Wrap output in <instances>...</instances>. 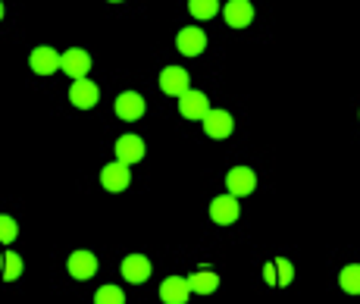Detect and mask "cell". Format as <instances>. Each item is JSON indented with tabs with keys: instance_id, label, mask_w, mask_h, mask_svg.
<instances>
[{
	"instance_id": "5",
	"label": "cell",
	"mask_w": 360,
	"mask_h": 304,
	"mask_svg": "<svg viewBox=\"0 0 360 304\" xmlns=\"http://www.w3.org/2000/svg\"><path fill=\"white\" fill-rule=\"evenodd\" d=\"M60 63H63V57H60L53 47H47V44L32 47V53H29V66H32L34 75H53L60 69Z\"/></svg>"
},
{
	"instance_id": "1",
	"label": "cell",
	"mask_w": 360,
	"mask_h": 304,
	"mask_svg": "<svg viewBox=\"0 0 360 304\" xmlns=\"http://www.w3.org/2000/svg\"><path fill=\"white\" fill-rule=\"evenodd\" d=\"M66 270H69V276H72L75 282H88V279H94V273H98V258H94V251L79 248V251L69 254Z\"/></svg>"
},
{
	"instance_id": "10",
	"label": "cell",
	"mask_w": 360,
	"mask_h": 304,
	"mask_svg": "<svg viewBox=\"0 0 360 304\" xmlns=\"http://www.w3.org/2000/svg\"><path fill=\"white\" fill-rule=\"evenodd\" d=\"M179 113H182L185 120H204V116L210 113V101H207L204 91L188 88V91L179 98Z\"/></svg>"
},
{
	"instance_id": "7",
	"label": "cell",
	"mask_w": 360,
	"mask_h": 304,
	"mask_svg": "<svg viewBox=\"0 0 360 304\" xmlns=\"http://www.w3.org/2000/svg\"><path fill=\"white\" fill-rule=\"evenodd\" d=\"M98 98H101V91L91 79H72V85H69V103H72V107L91 110L94 103H98Z\"/></svg>"
},
{
	"instance_id": "13",
	"label": "cell",
	"mask_w": 360,
	"mask_h": 304,
	"mask_svg": "<svg viewBox=\"0 0 360 304\" xmlns=\"http://www.w3.org/2000/svg\"><path fill=\"white\" fill-rule=\"evenodd\" d=\"M122 270V279L126 282H135V286H141V282H148L150 276V260L144 258V254H126L120 264Z\"/></svg>"
},
{
	"instance_id": "15",
	"label": "cell",
	"mask_w": 360,
	"mask_h": 304,
	"mask_svg": "<svg viewBox=\"0 0 360 304\" xmlns=\"http://www.w3.org/2000/svg\"><path fill=\"white\" fill-rule=\"evenodd\" d=\"M191 295V282L182 279V276H166L160 282V301L166 304H185Z\"/></svg>"
},
{
	"instance_id": "24",
	"label": "cell",
	"mask_w": 360,
	"mask_h": 304,
	"mask_svg": "<svg viewBox=\"0 0 360 304\" xmlns=\"http://www.w3.org/2000/svg\"><path fill=\"white\" fill-rule=\"evenodd\" d=\"M263 282H266V286H279V276H276V260H269V264L263 267Z\"/></svg>"
},
{
	"instance_id": "16",
	"label": "cell",
	"mask_w": 360,
	"mask_h": 304,
	"mask_svg": "<svg viewBox=\"0 0 360 304\" xmlns=\"http://www.w3.org/2000/svg\"><path fill=\"white\" fill-rule=\"evenodd\" d=\"M176 47L185 57H200L207 51V34L200 29H182L176 34Z\"/></svg>"
},
{
	"instance_id": "22",
	"label": "cell",
	"mask_w": 360,
	"mask_h": 304,
	"mask_svg": "<svg viewBox=\"0 0 360 304\" xmlns=\"http://www.w3.org/2000/svg\"><path fill=\"white\" fill-rule=\"evenodd\" d=\"M276 276H279V286H292V279H295V267H292V260L276 258Z\"/></svg>"
},
{
	"instance_id": "19",
	"label": "cell",
	"mask_w": 360,
	"mask_h": 304,
	"mask_svg": "<svg viewBox=\"0 0 360 304\" xmlns=\"http://www.w3.org/2000/svg\"><path fill=\"white\" fill-rule=\"evenodd\" d=\"M188 13L195 19H213L219 13V0H188Z\"/></svg>"
},
{
	"instance_id": "11",
	"label": "cell",
	"mask_w": 360,
	"mask_h": 304,
	"mask_svg": "<svg viewBox=\"0 0 360 304\" xmlns=\"http://www.w3.org/2000/svg\"><path fill=\"white\" fill-rule=\"evenodd\" d=\"M144 154H148V144H144L141 135H120L116 138V157L126 163H141Z\"/></svg>"
},
{
	"instance_id": "18",
	"label": "cell",
	"mask_w": 360,
	"mask_h": 304,
	"mask_svg": "<svg viewBox=\"0 0 360 304\" xmlns=\"http://www.w3.org/2000/svg\"><path fill=\"white\" fill-rule=\"evenodd\" d=\"M338 286L348 295H360V264H345L338 270Z\"/></svg>"
},
{
	"instance_id": "2",
	"label": "cell",
	"mask_w": 360,
	"mask_h": 304,
	"mask_svg": "<svg viewBox=\"0 0 360 304\" xmlns=\"http://www.w3.org/2000/svg\"><path fill=\"white\" fill-rule=\"evenodd\" d=\"M238 217H241V204H238V198H235L232 191L210 201V220L217 226H232V223H238Z\"/></svg>"
},
{
	"instance_id": "9",
	"label": "cell",
	"mask_w": 360,
	"mask_h": 304,
	"mask_svg": "<svg viewBox=\"0 0 360 304\" xmlns=\"http://www.w3.org/2000/svg\"><path fill=\"white\" fill-rule=\"evenodd\" d=\"M66 75H72V79H85L88 72H91V53L85 51V47H69L63 53V63H60Z\"/></svg>"
},
{
	"instance_id": "17",
	"label": "cell",
	"mask_w": 360,
	"mask_h": 304,
	"mask_svg": "<svg viewBox=\"0 0 360 304\" xmlns=\"http://www.w3.org/2000/svg\"><path fill=\"white\" fill-rule=\"evenodd\" d=\"M188 282H191V292L210 295V292H217V289H219V273H217V270H207V267H200V270H195V273L188 276Z\"/></svg>"
},
{
	"instance_id": "4",
	"label": "cell",
	"mask_w": 360,
	"mask_h": 304,
	"mask_svg": "<svg viewBox=\"0 0 360 304\" xmlns=\"http://www.w3.org/2000/svg\"><path fill=\"white\" fill-rule=\"evenodd\" d=\"M200 122H204V135L213 138V141H223V138H229L235 132V120L229 110H210Z\"/></svg>"
},
{
	"instance_id": "6",
	"label": "cell",
	"mask_w": 360,
	"mask_h": 304,
	"mask_svg": "<svg viewBox=\"0 0 360 304\" xmlns=\"http://www.w3.org/2000/svg\"><path fill=\"white\" fill-rule=\"evenodd\" d=\"M226 189L232 191L235 198H248L254 195V189H257V172L251 167H235L226 172Z\"/></svg>"
},
{
	"instance_id": "14",
	"label": "cell",
	"mask_w": 360,
	"mask_h": 304,
	"mask_svg": "<svg viewBox=\"0 0 360 304\" xmlns=\"http://www.w3.org/2000/svg\"><path fill=\"white\" fill-rule=\"evenodd\" d=\"M223 19L232 29H248V25L254 23V6L248 4V0H229V4L223 6Z\"/></svg>"
},
{
	"instance_id": "12",
	"label": "cell",
	"mask_w": 360,
	"mask_h": 304,
	"mask_svg": "<svg viewBox=\"0 0 360 304\" xmlns=\"http://www.w3.org/2000/svg\"><path fill=\"white\" fill-rule=\"evenodd\" d=\"M160 91L169 98H182L188 91V72L182 66H166L160 72Z\"/></svg>"
},
{
	"instance_id": "23",
	"label": "cell",
	"mask_w": 360,
	"mask_h": 304,
	"mask_svg": "<svg viewBox=\"0 0 360 304\" xmlns=\"http://www.w3.org/2000/svg\"><path fill=\"white\" fill-rule=\"evenodd\" d=\"M0 239H4L6 248H10L13 239H16V220H13L10 213H4V217H0Z\"/></svg>"
},
{
	"instance_id": "21",
	"label": "cell",
	"mask_w": 360,
	"mask_h": 304,
	"mask_svg": "<svg viewBox=\"0 0 360 304\" xmlns=\"http://www.w3.org/2000/svg\"><path fill=\"white\" fill-rule=\"evenodd\" d=\"M19 276H22V258H19L16 251H6V258H4V279L6 282H16Z\"/></svg>"
},
{
	"instance_id": "3",
	"label": "cell",
	"mask_w": 360,
	"mask_h": 304,
	"mask_svg": "<svg viewBox=\"0 0 360 304\" xmlns=\"http://www.w3.org/2000/svg\"><path fill=\"white\" fill-rule=\"evenodd\" d=\"M129 182H131V176H129V163L126 160H113V163H107V167L101 170V185H103V191H110V195L126 191Z\"/></svg>"
},
{
	"instance_id": "8",
	"label": "cell",
	"mask_w": 360,
	"mask_h": 304,
	"mask_svg": "<svg viewBox=\"0 0 360 304\" xmlns=\"http://www.w3.org/2000/svg\"><path fill=\"white\" fill-rule=\"evenodd\" d=\"M148 113V103L138 91H122L120 98H116V116L126 122H138L141 116Z\"/></svg>"
},
{
	"instance_id": "20",
	"label": "cell",
	"mask_w": 360,
	"mask_h": 304,
	"mask_svg": "<svg viewBox=\"0 0 360 304\" xmlns=\"http://www.w3.org/2000/svg\"><path fill=\"white\" fill-rule=\"evenodd\" d=\"M94 301L98 304H126V292L120 286H101L94 292Z\"/></svg>"
},
{
	"instance_id": "25",
	"label": "cell",
	"mask_w": 360,
	"mask_h": 304,
	"mask_svg": "<svg viewBox=\"0 0 360 304\" xmlns=\"http://www.w3.org/2000/svg\"><path fill=\"white\" fill-rule=\"evenodd\" d=\"M107 4H122V0H107Z\"/></svg>"
}]
</instances>
